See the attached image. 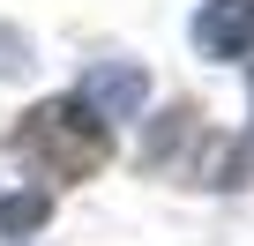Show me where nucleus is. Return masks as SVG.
I'll return each mask as SVG.
<instances>
[{
  "label": "nucleus",
  "instance_id": "3",
  "mask_svg": "<svg viewBox=\"0 0 254 246\" xmlns=\"http://www.w3.org/2000/svg\"><path fill=\"white\" fill-rule=\"evenodd\" d=\"M194 45L209 60H247L254 52V0H209L194 15Z\"/></svg>",
  "mask_w": 254,
  "mask_h": 246
},
{
  "label": "nucleus",
  "instance_id": "1",
  "mask_svg": "<svg viewBox=\"0 0 254 246\" xmlns=\"http://www.w3.org/2000/svg\"><path fill=\"white\" fill-rule=\"evenodd\" d=\"M8 149H15V164H30L38 179H90V172L112 157L105 119H97L82 97H45V104H30L23 127L8 135Z\"/></svg>",
  "mask_w": 254,
  "mask_h": 246
},
{
  "label": "nucleus",
  "instance_id": "2",
  "mask_svg": "<svg viewBox=\"0 0 254 246\" xmlns=\"http://www.w3.org/2000/svg\"><path fill=\"white\" fill-rule=\"evenodd\" d=\"M142 97H150V75L127 60V67H112V60H97L90 75H82V104L97 112V119H135L142 112Z\"/></svg>",
  "mask_w": 254,
  "mask_h": 246
},
{
  "label": "nucleus",
  "instance_id": "4",
  "mask_svg": "<svg viewBox=\"0 0 254 246\" xmlns=\"http://www.w3.org/2000/svg\"><path fill=\"white\" fill-rule=\"evenodd\" d=\"M45 194H15V201H0V239H23V231H38L45 224Z\"/></svg>",
  "mask_w": 254,
  "mask_h": 246
}]
</instances>
